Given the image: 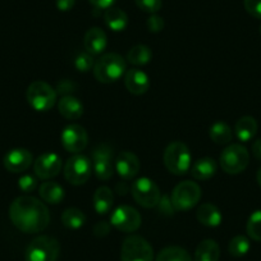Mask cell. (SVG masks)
Segmentation results:
<instances>
[{"mask_svg": "<svg viewBox=\"0 0 261 261\" xmlns=\"http://www.w3.org/2000/svg\"><path fill=\"white\" fill-rule=\"evenodd\" d=\"M114 196L110 188L99 187L94 193V207L97 214L104 215L112 210Z\"/></svg>", "mask_w": 261, "mask_h": 261, "instance_id": "obj_26", "label": "cell"}, {"mask_svg": "<svg viewBox=\"0 0 261 261\" xmlns=\"http://www.w3.org/2000/svg\"><path fill=\"white\" fill-rule=\"evenodd\" d=\"M164 164L172 174L183 175L191 169V152L183 142L174 141L164 151Z\"/></svg>", "mask_w": 261, "mask_h": 261, "instance_id": "obj_3", "label": "cell"}, {"mask_svg": "<svg viewBox=\"0 0 261 261\" xmlns=\"http://www.w3.org/2000/svg\"><path fill=\"white\" fill-rule=\"evenodd\" d=\"M89 142L86 129L80 124H69L62 132V145L67 151L80 154L84 151Z\"/></svg>", "mask_w": 261, "mask_h": 261, "instance_id": "obj_13", "label": "cell"}, {"mask_svg": "<svg viewBox=\"0 0 261 261\" xmlns=\"http://www.w3.org/2000/svg\"><path fill=\"white\" fill-rule=\"evenodd\" d=\"M210 139L218 145H227L232 141L233 132L229 125L224 122H215L209 129Z\"/></svg>", "mask_w": 261, "mask_h": 261, "instance_id": "obj_27", "label": "cell"}, {"mask_svg": "<svg viewBox=\"0 0 261 261\" xmlns=\"http://www.w3.org/2000/svg\"><path fill=\"white\" fill-rule=\"evenodd\" d=\"M9 218L16 228L24 233L42 232L49 225L46 205L32 196H19L9 206Z\"/></svg>", "mask_w": 261, "mask_h": 261, "instance_id": "obj_1", "label": "cell"}, {"mask_svg": "<svg viewBox=\"0 0 261 261\" xmlns=\"http://www.w3.org/2000/svg\"><path fill=\"white\" fill-rule=\"evenodd\" d=\"M62 223L65 228H69V229H80L86 223V217L81 210L76 207H69L64 210L62 214Z\"/></svg>", "mask_w": 261, "mask_h": 261, "instance_id": "obj_28", "label": "cell"}, {"mask_svg": "<svg viewBox=\"0 0 261 261\" xmlns=\"http://www.w3.org/2000/svg\"><path fill=\"white\" fill-rule=\"evenodd\" d=\"M94 233L97 237H104V236H107L109 233V224L105 222L97 223L94 228Z\"/></svg>", "mask_w": 261, "mask_h": 261, "instance_id": "obj_39", "label": "cell"}, {"mask_svg": "<svg viewBox=\"0 0 261 261\" xmlns=\"http://www.w3.org/2000/svg\"><path fill=\"white\" fill-rule=\"evenodd\" d=\"M62 169V159L55 152H45L40 155L34 164L35 174L40 179H50L59 174Z\"/></svg>", "mask_w": 261, "mask_h": 261, "instance_id": "obj_14", "label": "cell"}, {"mask_svg": "<svg viewBox=\"0 0 261 261\" xmlns=\"http://www.w3.org/2000/svg\"><path fill=\"white\" fill-rule=\"evenodd\" d=\"M57 91L54 87L44 81H35L29 86L26 99L32 109L37 112H47L57 104Z\"/></svg>", "mask_w": 261, "mask_h": 261, "instance_id": "obj_4", "label": "cell"}, {"mask_svg": "<svg viewBox=\"0 0 261 261\" xmlns=\"http://www.w3.org/2000/svg\"><path fill=\"white\" fill-rule=\"evenodd\" d=\"M18 186L23 192H32L36 188L37 183L32 175H22L18 180Z\"/></svg>", "mask_w": 261, "mask_h": 261, "instance_id": "obj_38", "label": "cell"}, {"mask_svg": "<svg viewBox=\"0 0 261 261\" xmlns=\"http://www.w3.org/2000/svg\"><path fill=\"white\" fill-rule=\"evenodd\" d=\"M246 230L251 240L261 242V210H256L250 215L246 224Z\"/></svg>", "mask_w": 261, "mask_h": 261, "instance_id": "obj_32", "label": "cell"}, {"mask_svg": "<svg viewBox=\"0 0 261 261\" xmlns=\"http://www.w3.org/2000/svg\"><path fill=\"white\" fill-rule=\"evenodd\" d=\"M125 60L117 53H108L95 62L94 76L101 84H113L125 73Z\"/></svg>", "mask_w": 261, "mask_h": 261, "instance_id": "obj_2", "label": "cell"}, {"mask_svg": "<svg viewBox=\"0 0 261 261\" xmlns=\"http://www.w3.org/2000/svg\"><path fill=\"white\" fill-rule=\"evenodd\" d=\"M201 199V188L192 180H185L175 186L172 192L173 207L178 212L192 209Z\"/></svg>", "mask_w": 261, "mask_h": 261, "instance_id": "obj_8", "label": "cell"}, {"mask_svg": "<svg viewBox=\"0 0 261 261\" xmlns=\"http://www.w3.org/2000/svg\"><path fill=\"white\" fill-rule=\"evenodd\" d=\"M124 85L130 94L140 96V95L146 94L150 87V81L149 77H147V74L144 71L132 68L125 72Z\"/></svg>", "mask_w": 261, "mask_h": 261, "instance_id": "obj_17", "label": "cell"}, {"mask_svg": "<svg viewBox=\"0 0 261 261\" xmlns=\"http://www.w3.org/2000/svg\"><path fill=\"white\" fill-rule=\"evenodd\" d=\"M4 167L11 173H22L32 164V154L26 149H13L4 156Z\"/></svg>", "mask_w": 261, "mask_h": 261, "instance_id": "obj_16", "label": "cell"}, {"mask_svg": "<svg viewBox=\"0 0 261 261\" xmlns=\"http://www.w3.org/2000/svg\"><path fill=\"white\" fill-rule=\"evenodd\" d=\"M58 110L63 118L68 120H77L84 114V105L77 97L72 96H63L58 104Z\"/></svg>", "mask_w": 261, "mask_h": 261, "instance_id": "obj_19", "label": "cell"}, {"mask_svg": "<svg viewBox=\"0 0 261 261\" xmlns=\"http://www.w3.org/2000/svg\"><path fill=\"white\" fill-rule=\"evenodd\" d=\"M152 51L146 45H136L128 51L127 59L128 62L134 65H145L151 60Z\"/></svg>", "mask_w": 261, "mask_h": 261, "instance_id": "obj_30", "label": "cell"}, {"mask_svg": "<svg viewBox=\"0 0 261 261\" xmlns=\"http://www.w3.org/2000/svg\"><path fill=\"white\" fill-rule=\"evenodd\" d=\"M141 215L135 207L122 205L113 212L110 217V223L120 232L132 233L136 232L141 225Z\"/></svg>", "mask_w": 261, "mask_h": 261, "instance_id": "obj_11", "label": "cell"}, {"mask_svg": "<svg viewBox=\"0 0 261 261\" xmlns=\"http://www.w3.org/2000/svg\"><path fill=\"white\" fill-rule=\"evenodd\" d=\"M257 128L258 125L255 118L250 117V115H245V117L240 118L236 122L234 134L240 141L247 142L251 141L256 136Z\"/></svg>", "mask_w": 261, "mask_h": 261, "instance_id": "obj_22", "label": "cell"}, {"mask_svg": "<svg viewBox=\"0 0 261 261\" xmlns=\"http://www.w3.org/2000/svg\"><path fill=\"white\" fill-rule=\"evenodd\" d=\"M260 35H261V26H260Z\"/></svg>", "mask_w": 261, "mask_h": 261, "instance_id": "obj_44", "label": "cell"}, {"mask_svg": "<svg viewBox=\"0 0 261 261\" xmlns=\"http://www.w3.org/2000/svg\"><path fill=\"white\" fill-rule=\"evenodd\" d=\"M220 167L228 174H240L250 163V154L247 149L240 144H232L225 147L220 154Z\"/></svg>", "mask_w": 261, "mask_h": 261, "instance_id": "obj_7", "label": "cell"}, {"mask_svg": "<svg viewBox=\"0 0 261 261\" xmlns=\"http://www.w3.org/2000/svg\"><path fill=\"white\" fill-rule=\"evenodd\" d=\"M85 49L91 55H97L107 49L108 37L107 34L99 27H92L86 32L84 39Z\"/></svg>", "mask_w": 261, "mask_h": 261, "instance_id": "obj_18", "label": "cell"}, {"mask_svg": "<svg viewBox=\"0 0 261 261\" xmlns=\"http://www.w3.org/2000/svg\"><path fill=\"white\" fill-rule=\"evenodd\" d=\"M95 60L90 53H80L74 59V67L80 72H89L94 68Z\"/></svg>", "mask_w": 261, "mask_h": 261, "instance_id": "obj_33", "label": "cell"}, {"mask_svg": "<svg viewBox=\"0 0 261 261\" xmlns=\"http://www.w3.org/2000/svg\"><path fill=\"white\" fill-rule=\"evenodd\" d=\"M228 250L230 255L234 257H242L250 251V241L246 236H236L230 240Z\"/></svg>", "mask_w": 261, "mask_h": 261, "instance_id": "obj_31", "label": "cell"}, {"mask_svg": "<svg viewBox=\"0 0 261 261\" xmlns=\"http://www.w3.org/2000/svg\"><path fill=\"white\" fill-rule=\"evenodd\" d=\"M190 172L197 180L210 179L217 173V163L212 158H201L191 165Z\"/></svg>", "mask_w": 261, "mask_h": 261, "instance_id": "obj_20", "label": "cell"}, {"mask_svg": "<svg viewBox=\"0 0 261 261\" xmlns=\"http://www.w3.org/2000/svg\"><path fill=\"white\" fill-rule=\"evenodd\" d=\"M256 178H257V183H258V186H260V187H261V167L258 168V170H257V175H256Z\"/></svg>", "mask_w": 261, "mask_h": 261, "instance_id": "obj_43", "label": "cell"}, {"mask_svg": "<svg viewBox=\"0 0 261 261\" xmlns=\"http://www.w3.org/2000/svg\"><path fill=\"white\" fill-rule=\"evenodd\" d=\"M39 191L41 199L50 205L60 204L64 199V190L57 182H44Z\"/></svg>", "mask_w": 261, "mask_h": 261, "instance_id": "obj_25", "label": "cell"}, {"mask_svg": "<svg viewBox=\"0 0 261 261\" xmlns=\"http://www.w3.org/2000/svg\"><path fill=\"white\" fill-rule=\"evenodd\" d=\"M136 6L139 7L141 11L146 12V13L155 14L162 9L163 2L162 0H135Z\"/></svg>", "mask_w": 261, "mask_h": 261, "instance_id": "obj_34", "label": "cell"}, {"mask_svg": "<svg viewBox=\"0 0 261 261\" xmlns=\"http://www.w3.org/2000/svg\"><path fill=\"white\" fill-rule=\"evenodd\" d=\"M140 160L134 152L123 151L120 152L115 160V170L123 179H134L140 172Z\"/></svg>", "mask_w": 261, "mask_h": 261, "instance_id": "obj_15", "label": "cell"}, {"mask_svg": "<svg viewBox=\"0 0 261 261\" xmlns=\"http://www.w3.org/2000/svg\"><path fill=\"white\" fill-rule=\"evenodd\" d=\"M104 21L107 26L115 32L123 31L128 26V16L124 11L117 7H110L105 11Z\"/></svg>", "mask_w": 261, "mask_h": 261, "instance_id": "obj_23", "label": "cell"}, {"mask_svg": "<svg viewBox=\"0 0 261 261\" xmlns=\"http://www.w3.org/2000/svg\"><path fill=\"white\" fill-rule=\"evenodd\" d=\"M146 24L150 32L158 34V32H160L163 29H164V19H163L162 17L156 16V14H151V16L147 18Z\"/></svg>", "mask_w": 261, "mask_h": 261, "instance_id": "obj_37", "label": "cell"}, {"mask_svg": "<svg viewBox=\"0 0 261 261\" xmlns=\"http://www.w3.org/2000/svg\"><path fill=\"white\" fill-rule=\"evenodd\" d=\"M120 261H154V251L144 237L129 236L122 243Z\"/></svg>", "mask_w": 261, "mask_h": 261, "instance_id": "obj_6", "label": "cell"}, {"mask_svg": "<svg viewBox=\"0 0 261 261\" xmlns=\"http://www.w3.org/2000/svg\"><path fill=\"white\" fill-rule=\"evenodd\" d=\"M252 154L256 159L261 162V139L256 140L252 144Z\"/></svg>", "mask_w": 261, "mask_h": 261, "instance_id": "obj_42", "label": "cell"}, {"mask_svg": "<svg viewBox=\"0 0 261 261\" xmlns=\"http://www.w3.org/2000/svg\"><path fill=\"white\" fill-rule=\"evenodd\" d=\"M74 3H76V0H57V8L62 12L71 11Z\"/></svg>", "mask_w": 261, "mask_h": 261, "instance_id": "obj_41", "label": "cell"}, {"mask_svg": "<svg viewBox=\"0 0 261 261\" xmlns=\"http://www.w3.org/2000/svg\"><path fill=\"white\" fill-rule=\"evenodd\" d=\"M196 218H197V220H199L202 225L214 228L220 225L223 217L220 210L218 209L215 205L206 202V204L200 205V207L197 209V213H196Z\"/></svg>", "mask_w": 261, "mask_h": 261, "instance_id": "obj_21", "label": "cell"}, {"mask_svg": "<svg viewBox=\"0 0 261 261\" xmlns=\"http://www.w3.org/2000/svg\"><path fill=\"white\" fill-rule=\"evenodd\" d=\"M220 248L214 240H204L195 252V261H219Z\"/></svg>", "mask_w": 261, "mask_h": 261, "instance_id": "obj_24", "label": "cell"}, {"mask_svg": "<svg viewBox=\"0 0 261 261\" xmlns=\"http://www.w3.org/2000/svg\"><path fill=\"white\" fill-rule=\"evenodd\" d=\"M92 165L97 178L108 180L114 174L115 163L113 162V152L110 146L101 144L92 151Z\"/></svg>", "mask_w": 261, "mask_h": 261, "instance_id": "obj_12", "label": "cell"}, {"mask_svg": "<svg viewBox=\"0 0 261 261\" xmlns=\"http://www.w3.org/2000/svg\"><path fill=\"white\" fill-rule=\"evenodd\" d=\"M243 6L250 16L261 19V0H243Z\"/></svg>", "mask_w": 261, "mask_h": 261, "instance_id": "obj_36", "label": "cell"}, {"mask_svg": "<svg viewBox=\"0 0 261 261\" xmlns=\"http://www.w3.org/2000/svg\"><path fill=\"white\" fill-rule=\"evenodd\" d=\"M130 193L134 196L135 201L142 207H155L159 205L162 195L156 183L146 177H141L135 180L130 186Z\"/></svg>", "mask_w": 261, "mask_h": 261, "instance_id": "obj_9", "label": "cell"}, {"mask_svg": "<svg viewBox=\"0 0 261 261\" xmlns=\"http://www.w3.org/2000/svg\"><path fill=\"white\" fill-rule=\"evenodd\" d=\"M91 175V162L81 154H74L64 165V177L71 185L81 186Z\"/></svg>", "mask_w": 261, "mask_h": 261, "instance_id": "obj_10", "label": "cell"}, {"mask_svg": "<svg viewBox=\"0 0 261 261\" xmlns=\"http://www.w3.org/2000/svg\"><path fill=\"white\" fill-rule=\"evenodd\" d=\"M55 91H57V94L62 95V96H69L72 92L76 91V84L71 80H62V81L58 82Z\"/></svg>", "mask_w": 261, "mask_h": 261, "instance_id": "obj_35", "label": "cell"}, {"mask_svg": "<svg viewBox=\"0 0 261 261\" xmlns=\"http://www.w3.org/2000/svg\"><path fill=\"white\" fill-rule=\"evenodd\" d=\"M60 245L55 238L40 236L31 241L26 250V261H57Z\"/></svg>", "mask_w": 261, "mask_h": 261, "instance_id": "obj_5", "label": "cell"}, {"mask_svg": "<svg viewBox=\"0 0 261 261\" xmlns=\"http://www.w3.org/2000/svg\"><path fill=\"white\" fill-rule=\"evenodd\" d=\"M155 261H192V258L185 248L170 246V247L163 248L158 253Z\"/></svg>", "mask_w": 261, "mask_h": 261, "instance_id": "obj_29", "label": "cell"}, {"mask_svg": "<svg viewBox=\"0 0 261 261\" xmlns=\"http://www.w3.org/2000/svg\"><path fill=\"white\" fill-rule=\"evenodd\" d=\"M89 2L97 9H105V11L115 3V0H89Z\"/></svg>", "mask_w": 261, "mask_h": 261, "instance_id": "obj_40", "label": "cell"}]
</instances>
